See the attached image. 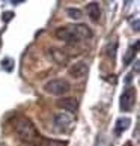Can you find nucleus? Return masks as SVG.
Here are the masks:
<instances>
[{"mask_svg":"<svg viewBox=\"0 0 140 146\" xmlns=\"http://www.w3.org/2000/svg\"><path fill=\"white\" fill-rule=\"evenodd\" d=\"M14 129L15 134L26 143H36L41 140V136L38 133L36 127L33 125V122L26 116H21L14 122Z\"/></svg>","mask_w":140,"mask_h":146,"instance_id":"f257e3e1","label":"nucleus"},{"mask_svg":"<svg viewBox=\"0 0 140 146\" xmlns=\"http://www.w3.org/2000/svg\"><path fill=\"white\" fill-rule=\"evenodd\" d=\"M71 89V84H69L66 80H62V78H56V80H50L48 83L44 84V90L50 95H54V96H62L69 92Z\"/></svg>","mask_w":140,"mask_h":146,"instance_id":"f03ea898","label":"nucleus"},{"mask_svg":"<svg viewBox=\"0 0 140 146\" xmlns=\"http://www.w3.org/2000/svg\"><path fill=\"white\" fill-rule=\"evenodd\" d=\"M134 100H136V90L134 88H127L122 92L119 98V107L122 111H130L134 107Z\"/></svg>","mask_w":140,"mask_h":146,"instance_id":"7ed1b4c3","label":"nucleus"},{"mask_svg":"<svg viewBox=\"0 0 140 146\" xmlns=\"http://www.w3.org/2000/svg\"><path fill=\"white\" fill-rule=\"evenodd\" d=\"M53 121H54L56 129L60 133H68L69 129L72 128V123H74L72 116L68 115V113H57Z\"/></svg>","mask_w":140,"mask_h":146,"instance_id":"20e7f679","label":"nucleus"},{"mask_svg":"<svg viewBox=\"0 0 140 146\" xmlns=\"http://www.w3.org/2000/svg\"><path fill=\"white\" fill-rule=\"evenodd\" d=\"M88 72H89V66H88V63L83 62V60L72 63V66L69 68V75L75 80L84 78L86 75H88Z\"/></svg>","mask_w":140,"mask_h":146,"instance_id":"39448f33","label":"nucleus"},{"mask_svg":"<svg viewBox=\"0 0 140 146\" xmlns=\"http://www.w3.org/2000/svg\"><path fill=\"white\" fill-rule=\"evenodd\" d=\"M71 30H72V33L75 35V38H77V41H80V39H90V38L94 36L90 27H89V26H86V24L71 26Z\"/></svg>","mask_w":140,"mask_h":146,"instance_id":"423d86ee","label":"nucleus"},{"mask_svg":"<svg viewBox=\"0 0 140 146\" xmlns=\"http://www.w3.org/2000/svg\"><path fill=\"white\" fill-rule=\"evenodd\" d=\"M57 107L69 113H75L78 110V101L75 98H60L57 101Z\"/></svg>","mask_w":140,"mask_h":146,"instance_id":"0eeeda50","label":"nucleus"},{"mask_svg":"<svg viewBox=\"0 0 140 146\" xmlns=\"http://www.w3.org/2000/svg\"><path fill=\"white\" fill-rule=\"evenodd\" d=\"M56 36L60 41H65V42H77V38L72 33L71 27H59L56 30Z\"/></svg>","mask_w":140,"mask_h":146,"instance_id":"6e6552de","label":"nucleus"},{"mask_svg":"<svg viewBox=\"0 0 140 146\" xmlns=\"http://www.w3.org/2000/svg\"><path fill=\"white\" fill-rule=\"evenodd\" d=\"M50 56H51L53 60H54L56 63H59V65H65L69 60V56L63 50H59V48H51Z\"/></svg>","mask_w":140,"mask_h":146,"instance_id":"1a4fd4ad","label":"nucleus"},{"mask_svg":"<svg viewBox=\"0 0 140 146\" xmlns=\"http://www.w3.org/2000/svg\"><path fill=\"white\" fill-rule=\"evenodd\" d=\"M131 125V119L130 117H119L116 121V125H115V134L116 136H121L123 131H127Z\"/></svg>","mask_w":140,"mask_h":146,"instance_id":"9d476101","label":"nucleus"},{"mask_svg":"<svg viewBox=\"0 0 140 146\" xmlns=\"http://www.w3.org/2000/svg\"><path fill=\"white\" fill-rule=\"evenodd\" d=\"M86 14L90 17V20H94V21H98L100 17H101V11H100V5L98 3H89L88 6H86Z\"/></svg>","mask_w":140,"mask_h":146,"instance_id":"9b49d317","label":"nucleus"},{"mask_svg":"<svg viewBox=\"0 0 140 146\" xmlns=\"http://www.w3.org/2000/svg\"><path fill=\"white\" fill-rule=\"evenodd\" d=\"M137 48H139V41L134 42V47H130L127 50V53L123 54V63L125 65H130L133 62V59H134V56H136V53H137Z\"/></svg>","mask_w":140,"mask_h":146,"instance_id":"f8f14e48","label":"nucleus"},{"mask_svg":"<svg viewBox=\"0 0 140 146\" xmlns=\"http://www.w3.org/2000/svg\"><path fill=\"white\" fill-rule=\"evenodd\" d=\"M66 14H68V17H71L72 20H80L83 17V12L80 9H77V8H68Z\"/></svg>","mask_w":140,"mask_h":146,"instance_id":"ddd939ff","label":"nucleus"},{"mask_svg":"<svg viewBox=\"0 0 140 146\" xmlns=\"http://www.w3.org/2000/svg\"><path fill=\"white\" fill-rule=\"evenodd\" d=\"M39 146H66L65 142H56V140H50V139H41L39 140Z\"/></svg>","mask_w":140,"mask_h":146,"instance_id":"4468645a","label":"nucleus"},{"mask_svg":"<svg viewBox=\"0 0 140 146\" xmlns=\"http://www.w3.org/2000/svg\"><path fill=\"white\" fill-rule=\"evenodd\" d=\"M2 68H3L6 72H11V71L14 69V60H12V59H9V57L3 59V60H2Z\"/></svg>","mask_w":140,"mask_h":146,"instance_id":"2eb2a0df","label":"nucleus"},{"mask_svg":"<svg viewBox=\"0 0 140 146\" xmlns=\"http://www.w3.org/2000/svg\"><path fill=\"white\" fill-rule=\"evenodd\" d=\"M116 48H117V42H113V44L109 45V48H107V54H110L111 59H115V56H116Z\"/></svg>","mask_w":140,"mask_h":146,"instance_id":"dca6fc26","label":"nucleus"},{"mask_svg":"<svg viewBox=\"0 0 140 146\" xmlns=\"http://www.w3.org/2000/svg\"><path fill=\"white\" fill-rule=\"evenodd\" d=\"M131 26L134 27V29H133L134 32H139V30H140V21H139V18H136V20H134L133 23H131Z\"/></svg>","mask_w":140,"mask_h":146,"instance_id":"f3484780","label":"nucleus"},{"mask_svg":"<svg viewBox=\"0 0 140 146\" xmlns=\"http://www.w3.org/2000/svg\"><path fill=\"white\" fill-rule=\"evenodd\" d=\"M11 18H14V12H5L3 14V21L5 23H8Z\"/></svg>","mask_w":140,"mask_h":146,"instance_id":"a211bd4d","label":"nucleus"},{"mask_svg":"<svg viewBox=\"0 0 140 146\" xmlns=\"http://www.w3.org/2000/svg\"><path fill=\"white\" fill-rule=\"evenodd\" d=\"M127 146H130V145H127Z\"/></svg>","mask_w":140,"mask_h":146,"instance_id":"6ab92c4d","label":"nucleus"}]
</instances>
